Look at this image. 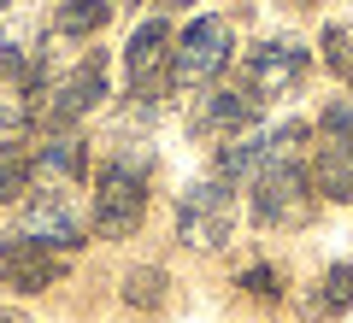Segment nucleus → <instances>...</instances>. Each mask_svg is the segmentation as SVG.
Returning <instances> with one entry per match:
<instances>
[{
    "instance_id": "1",
    "label": "nucleus",
    "mask_w": 353,
    "mask_h": 323,
    "mask_svg": "<svg viewBox=\"0 0 353 323\" xmlns=\"http://www.w3.org/2000/svg\"><path fill=\"white\" fill-rule=\"evenodd\" d=\"M148 218V159L112 153L94 176V236L101 241H130Z\"/></svg>"
},
{
    "instance_id": "2",
    "label": "nucleus",
    "mask_w": 353,
    "mask_h": 323,
    "mask_svg": "<svg viewBox=\"0 0 353 323\" xmlns=\"http://www.w3.org/2000/svg\"><path fill=\"white\" fill-rule=\"evenodd\" d=\"M253 224L265 229H301L306 218L318 211V188H312V171H306L301 159H277L265 165L259 176H253Z\"/></svg>"
},
{
    "instance_id": "3",
    "label": "nucleus",
    "mask_w": 353,
    "mask_h": 323,
    "mask_svg": "<svg viewBox=\"0 0 353 323\" xmlns=\"http://www.w3.org/2000/svg\"><path fill=\"white\" fill-rule=\"evenodd\" d=\"M236 229V188L206 176V183H189L176 194V241L194 253H218Z\"/></svg>"
},
{
    "instance_id": "4",
    "label": "nucleus",
    "mask_w": 353,
    "mask_h": 323,
    "mask_svg": "<svg viewBox=\"0 0 353 323\" xmlns=\"http://www.w3.org/2000/svg\"><path fill=\"white\" fill-rule=\"evenodd\" d=\"M312 188L318 200H353V106L347 100H330L324 118H318V147H312Z\"/></svg>"
},
{
    "instance_id": "5",
    "label": "nucleus",
    "mask_w": 353,
    "mask_h": 323,
    "mask_svg": "<svg viewBox=\"0 0 353 323\" xmlns=\"http://www.w3.org/2000/svg\"><path fill=\"white\" fill-rule=\"evenodd\" d=\"M230 53H236L230 18H194L171 48V88H206L212 76H224Z\"/></svg>"
},
{
    "instance_id": "6",
    "label": "nucleus",
    "mask_w": 353,
    "mask_h": 323,
    "mask_svg": "<svg viewBox=\"0 0 353 323\" xmlns=\"http://www.w3.org/2000/svg\"><path fill=\"white\" fill-rule=\"evenodd\" d=\"M18 236H30V241H41V247L71 259L88 241V224H83V211L71 206V188H30L24 211H18Z\"/></svg>"
},
{
    "instance_id": "7",
    "label": "nucleus",
    "mask_w": 353,
    "mask_h": 323,
    "mask_svg": "<svg viewBox=\"0 0 353 323\" xmlns=\"http://www.w3.org/2000/svg\"><path fill=\"white\" fill-rule=\"evenodd\" d=\"M306 71H312V53H306L301 41H259V48L241 59V88L265 106V100L294 94V88L306 83Z\"/></svg>"
},
{
    "instance_id": "8",
    "label": "nucleus",
    "mask_w": 353,
    "mask_h": 323,
    "mask_svg": "<svg viewBox=\"0 0 353 323\" xmlns=\"http://www.w3.org/2000/svg\"><path fill=\"white\" fill-rule=\"evenodd\" d=\"M171 48H176V36L165 18L136 24V36L124 41V71H130V94L136 100H159L171 88Z\"/></svg>"
},
{
    "instance_id": "9",
    "label": "nucleus",
    "mask_w": 353,
    "mask_h": 323,
    "mask_svg": "<svg viewBox=\"0 0 353 323\" xmlns=\"http://www.w3.org/2000/svg\"><path fill=\"white\" fill-rule=\"evenodd\" d=\"M59 276H65V253L18 236V229L0 241V288H12V294H48Z\"/></svg>"
},
{
    "instance_id": "10",
    "label": "nucleus",
    "mask_w": 353,
    "mask_h": 323,
    "mask_svg": "<svg viewBox=\"0 0 353 323\" xmlns=\"http://www.w3.org/2000/svg\"><path fill=\"white\" fill-rule=\"evenodd\" d=\"M101 100H106V53H88V59L41 100V124L48 129H71L77 118H88Z\"/></svg>"
},
{
    "instance_id": "11",
    "label": "nucleus",
    "mask_w": 353,
    "mask_h": 323,
    "mask_svg": "<svg viewBox=\"0 0 353 323\" xmlns=\"http://www.w3.org/2000/svg\"><path fill=\"white\" fill-rule=\"evenodd\" d=\"M88 176V141L83 136H53L48 147L30 153V188H77Z\"/></svg>"
},
{
    "instance_id": "12",
    "label": "nucleus",
    "mask_w": 353,
    "mask_h": 323,
    "mask_svg": "<svg viewBox=\"0 0 353 323\" xmlns=\"http://www.w3.org/2000/svg\"><path fill=\"white\" fill-rule=\"evenodd\" d=\"M253 118H259V100H253L248 88H218V94H206L201 106H194L189 129H194V136H218V141H230V136H241Z\"/></svg>"
},
{
    "instance_id": "13",
    "label": "nucleus",
    "mask_w": 353,
    "mask_h": 323,
    "mask_svg": "<svg viewBox=\"0 0 353 323\" xmlns=\"http://www.w3.org/2000/svg\"><path fill=\"white\" fill-rule=\"evenodd\" d=\"M259 171H265V136H230L224 147H218V159H212V176L230 183V188L253 183Z\"/></svg>"
},
{
    "instance_id": "14",
    "label": "nucleus",
    "mask_w": 353,
    "mask_h": 323,
    "mask_svg": "<svg viewBox=\"0 0 353 323\" xmlns=\"http://www.w3.org/2000/svg\"><path fill=\"white\" fill-rule=\"evenodd\" d=\"M112 24V6H106V0H65L59 6V18H53V30H59V36H94V30H106Z\"/></svg>"
},
{
    "instance_id": "15",
    "label": "nucleus",
    "mask_w": 353,
    "mask_h": 323,
    "mask_svg": "<svg viewBox=\"0 0 353 323\" xmlns=\"http://www.w3.org/2000/svg\"><path fill=\"white\" fill-rule=\"evenodd\" d=\"M124 306H136V311H159L165 306V271L159 264H136V271L124 276Z\"/></svg>"
},
{
    "instance_id": "16",
    "label": "nucleus",
    "mask_w": 353,
    "mask_h": 323,
    "mask_svg": "<svg viewBox=\"0 0 353 323\" xmlns=\"http://www.w3.org/2000/svg\"><path fill=\"white\" fill-rule=\"evenodd\" d=\"M30 194V153L18 141H0V206Z\"/></svg>"
},
{
    "instance_id": "17",
    "label": "nucleus",
    "mask_w": 353,
    "mask_h": 323,
    "mask_svg": "<svg viewBox=\"0 0 353 323\" xmlns=\"http://www.w3.org/2000/svg\"><path fill=\"white\" fill-rule=\"evenodd\" d=\"M318 48H324L330 76H341V83L353 88V24H330L324 36H318Z\"/></svg>"
},
{
    "instance_id": "18",
    "label": "nucleus",
    "mask_w": 353,
    "mask_h": 323,
    "mask_svg": "<svg viewBox=\"0 0 353 323\" xmlns=\"http://www.w3.org/2000/svg\"><path fill=\"white\" fill-rule=\"evenodd\" d=\"M353 306V264H336V271H324V282H318V311H347Z\"/></svg>"
},
{
    "instance_id": "19",
    "label": "nucleus",
    "mask_w": 353,
    "mask_h": 323,
    "mask_svg": "<svg viewBox=\"0 0 353 323\" xmlns=\"http://www.w3.org/2000/svg\"><path fill=\"white\" fill-rule=\"evenodd\" d=\"M241 288H248L253 300H283V271H271V264H248V271H241Z\"/></svg>"
},
{
    "instance_id": "20",
    "label": "nucleus",
    "mask_w": 353,
    "mask_h": 323,
    "mask_svg": "<svg viewBox=\"0 0 353 323\" xmlns=\"http://www.w3.org/2000/svg\"><path fill=\"white\" fill-rule=\"evenodd\" d=\"M0 323H30V317H24V311H0Z\"/></svg>"
},
{
    "instance_id": "21",
    "label": "nucleus",
    "mask_w": 353,
    "mask_h": 323,
    "mask_svg": "<svg viewBox=\"0 0 353 323\" xmlns=\"http://www.w3.org/2000/svg\"><path fill=\"white\" fill-rule=\"evenodd\" d=\"M283 6H318V0H283Z\"/></svg>"
},
{
    "instance_id": "22",
    "label": "nucleus",
    "mask_w": 353,
    "mask_h": 323,
    "mask_svg": "<svg viewBox=\"0 0 353 323\" xmlns=\"http://www.w3.org/2000/svg\"><path fill=\"white\" fill-rule=\"evenodd\" d=\"M171 6H201V0H171Z\"/></svg>"
},
{
    "instance_id": "23",
    "label": "nucleus",
    "mask_w": 353,
    "mask_h": 323,
    "mask_svg": "<svg viewBox=\"0 0 353 323\" xmlns=\"http://www.w3.org/2000/svg\"><path fill=\"white\" fill-rule=\"evenodd\" d=\"M130 6H141V0H130Z\"/></svg>"
}]
</instances>
